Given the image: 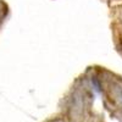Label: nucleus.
Segmentation results:
<instances>
[{
	"label": "nucleus",
	"instance_id": "nucleus-1",
	"mask_svg": "<svg viewBox=\"0 0 122 122\" xmlns=\"http://www.w3.org/2000/svg\"><path fill=\"white\" fill-rule=\"evenodd\" d=\"M1 5H4V4H3L1 0H0V26H1V22L4 21V20H3V9H1Z\"/></svg>",
	"mask_w": 122,
	"mask_h": 122
}]
</instances>
